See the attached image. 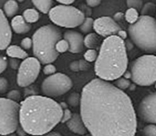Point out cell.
<instances>
[{
	"label": "cell",
	"mask_w": 156,
	"mask_h": 136,
	"mask_svg": "<svg viewBox=\"0 0 156 136\" xmlns=\"http://www.w3.org/2000/svg\"><path fill=\"white\" fill-rule=\"evenodd\" d=\"M41 70V62L35 57H28L20 64L17 75V84L25 88L37 79Z\"/></svg>",
	"instance_id": "obj_10"
},
{
	"label": "cell",
	"mask_w": 156,
	"mask_h": 136,
	"mask_svg": "<svg viewBox=\"0 0 156 136\" xmlns=\"http://www.w3.org/2000/svg\"><path fill=\"white\" fill-rule=\"evenodd\" d=\"M122 76H123V78H126V79L131 78V77H132L131 72H130V71H126L125 72H124L123 75Z\"/></svg>",
	"instance_id": "obj_47"
},
{
	"label": "cell",
	"mask_w": 156,
	"mask_h": 136,
	"mask_svg": "<svg viewBox=\"0 0 156 136\" xmlns=\"http://www.w3.org/2000/svg\"><path fill=\"white\" fill-rule=\"evenodd\" d=\"M94 29L97 34L107 38L111 36L116 35L121 28L113 18L109 16H103L94 21Z\"/></svg>",
	"instance_id": "obj_12"
},
{
	"label": "cell",
	"mask_w": 156,
	"mask_h": 136,
	"mask_svg": "<svg viewBox=\"0 0 156 136\" xmlns=\"http://www.w3.org/2000/svg\"><path fill=\"white\" fill-rule=\"evenodd\" d=\"M129 8H134L136 10H141L143 6V2L141 0H128L126 1Z\"/></svg>",
	"instance_id": "obj_30"
},
{
	"label": "cell",
	"mask_w": 156,
	"mask_h": 136,
	"mask_svg": "<svg viewBox=\"0 0 156 136\" xmlns=\"http://www.w3.org/2000/svg\"><path fill=\"white\" fill-rule=\"evenodd\" d=\"M12 37V28L4 12L0 9V50H6Z\"/></svg>",
	"instance_id": "obj_13"
},
{
	"label": "cell",
	"mask_w": 156,
	"mask_h": 136,
	"mask_svg": "<svg viewBox=\"0 0 156 136\" xmlns=\"http://www.w3.org/2000/svg\"><path fill=\"white\" fill-rule=\"evenodd\" d=\"M55 49L58 53H65L67 50H69V44L67 40H65L64 39H61L57 43Z\"/></svg>",
	"instance_id": "obj_26"
},
{
	"label": "cell",
	"mask_w": 156,
	"mask_h": 136,
	"mask_svg": "<svg viewBox=\"0 0 156 136\" xmlns=\"http://www.w3.org/2000/svg\"><path fill=\"white\" fill-rule=\"evenodd\" d=\"M80 101H81V95H80L78 93H76V92L72 93L67 98V103H68V104L73 107H76L80 105Z\"/></svg>",
	"instance_id": "obj_25"
},
{
	"label": "cell",
	"mask_w": 156,
	"mask_h": 136,
	"mask_svg": "<svg viewBox=\"0 0 156 136\" xmlns=\"http://www.w3.org/2000/svg\"><path fill=\"white\" fill-rule=\"evenodd\" d=\"M144 136H156V125L149 124L146 125L142 130Z\"/></svg>",
	"instance_id": "obj_29"
},
{
	"label": "cell",
	"mask_w": 156,
	"mask_h": 136,
	"mask_svg": "<svg viewBox=\"0 0 156 136\" xmlns=\"http://www.w3.org/2000/svg\"><path fill=\"white\" fill-rule=\"evenodd\" d=\"M73 0H58V2L61 3L63 5H70L73 3Z\"/></svg>",
	"instance_id": "obj_41"
},
{
	"label": "cell",
	"mask_w": 156,
	"mask_h": 136,
	"mask_svg": "<svg viewBox=\"0 0 156 136\" xmlns=\"http://www.w3.org/2000/svg\"><path fill=\"white\" fill-rule=\"evenodd\" d=\"M131 41L143 51L156 52V19L151 16L141 15L137 22L128 28Z\"/></svg>",
	"instance_id": "obj_5"
},
{
	"label": "cell",
	"mask_w": 156,
	"mask_h": 136,
	"mask_svg": "<svg viewBox=\"0 0 156 136\" xmlns=\"http://www.w3.org/2000/svg\"><path fill=\"white\" fill-rule=\"evenodd\" d=\"M73 87L70 77L63 73H56L46 78L41 85V91L46 97L57 98L68 92Z\"/></svg>",
	"instance_id": "obj_9"
},
{
	"label": "cell",
	"mask_w": 156,
	"mask_h": 136,
	"mask_svg": "<svg viewBox=\"0 0 156 136\" xmlns=\"http://www.w3.org/2000/svg\"><path fill=\"white\" fill-rule=\"evenodd\" d=\"M43 72L46 75H52L56 72V67L52 64H48L43 68Z\"/></svg>",
	"instance_id": "obj_32"
},
{
	"label": "cell",
	"mask_w": 156,
	"mask_h": 136,
	"mask_svg": "<svg viewBox=\"0 0 156 136\" xmlns=\"http://www.w3.org/2000/svg\"><path fill=\"white\" fill-rule=\"evenodd\" d=\"M63 115L60 104L46 96L32 95L20 104L19 122L26 134L40 136L50 132Z\"/></svg>",
	"instance_id": "obj_2"
},
{
	"label": "cell",
	"mask_w": 156,
	"mask_h": 136,
	"mask_svg": "<svg viewBox=\"0 0 156 136\" xmlns=\"http://www.w3.org/2000/svg\"><path fill=\"white\" fill-rule=\"evenodd\" d=\"M20 64L21 63L19 62V59H13V58L9 59V65L11 66V68H13V69H17V68H19V66H20Z\"/></svg>",
	"instance_id": "obj_37"
},
{
	"label": "cell",
	"mask_w": 156,
	"mask_h": 136,
	"mask_svg": "<svg viewBox=\"0 0 156 136\" xmlns=\"http://www.w3.org/2000/svg\"><path fill=\"white\" fill-rule=\"evenodd\" d=\"M125 45H126V48H127V50H130L133 47V44L131 42V40H127V41L125 43Z\"/></svg>",
	"instance_id": "obj_44"
},
{
	"label": "cell",
	"mask_w": 156,
	"mask_h": 136,
	"mask_svg": "<svg viewBox=\"0 0 156 136\" xmlns=\"http://www.w3.org/2000/svg\"><path fill=\"white\" fill-rule=\"evenodd\" d=\"M155 12L156 5L152 2H147L142 6V9H141V15H142L151 16V15L154 14Z\"/></svg>",
	"instance_id": "obj_24"
},
{
	"label": "cell",
	"mask_w": 156,
	"mask_h": 136,
	"mask_svg": "<svg viewBox=\"0 0 156 136\" xmlns=\"http://www.w3.org/2000/svg\"><path fill=\"white\" fill-rule=\"evenodd\" d=\"M60 106H61V108L64 109V110L67 109V104H66V102H61V104H60Z\"/></svg>",
	"instance_id": "obj_48"
},
{
	"label": "cell",
	"mask_w": 156,
	"mask_h": 136,
	"mask_svg": "<svg viewBox=\"0 0 156 136\" xmlns=\"http://www.w3.org/2000/svg\"><path fill=\"white\" fill-rule=\"evenodd\" d=\"M87 5L88 6L94 8V7H97L101 4V1L100 0H87Z\"/></svg>",
	"instance_id": "obj_38"
},
{
	"label": "cell",
	"mask_w": 156,
	"mask_h": 136,
	"mask_svg": "<svg viewBox=\"0 0 156 136\" xmlns=\"http://www.w3.org/2000/svg\"><path fill=\"white\" fill-rule=\"evenodd\" d=\"M3 10L6 17L12 18L17 14L19 11V4L15 0H9L4 5Z\"/></svg>",
	"instance_id": "obj_20"
},
{
	"label": "cell",
	"mask_w": 156,
	"mask_h": 136,
	"mask_svg": "<svg viewBox=\"0 0 156 136\" xmlns=\"http://www.w3.org/2000/svg\"><path fill=\"white\" fill-rule=\"evenodd\" d=\"M79 65H80V71H85L89 68L88 62L84 59L79 60Z\"/></svg>",
	"instance_id": "obj_40"
},
{
	"label": "cell",
	"mask_w": 156,
	"mask_h": 136,
	"mask_svg": "<svg viewBox=\"0 0 156 136\" xmlns=\"http://www.w3.org/2000/svg\"><path fill=\"white\" fill-rule=\"evenodd\" d=\"M80 116L91 136H135L137 119L129 97L109 81L93 79L82 90Z\"/></svg>",
	"instance_id": "obj_1"
},
{
	"label": "cell",
	"mask_w": 156,
	"mask_h": 136,
	"mask_svg": "<svg viewBox=\"0 0 156 136\" xmlns=\"http://www.w3.org/2000/svg\"><path fill=\"white\" fill-rule=\"evenodd\" d=\"M7 98L11 101H16L17 102L18 101H19L21 98V93L19 91L17 90H12L11 91H9L7 95Z\"/></svg>",
	"instance_id": "obj_31"
},
{
	"label": "cell",
	"mask_w": 156,
	"mask_h": 136,
	"mask_svg": "<svg viewBox=\"0 0 156 136\" xmlns=\"http://www.w3.org/2000/svg\"><path fill=\"white\" fill-rule=\"evenodd\" d=\"M155 89H156V82H155Z\"/></svg>",
	"instance_id": "obj_51"
},
{
	"label": "cell",
	"mask_w": 156,
	"mask_h": 136,
	"mask_svg": "<svg viewBox=\"0 0 156 136\" xmlns=\"http://www.w3.org/2000/svg\"><path fill=\"white\" fill-rule=\"evenodd\" d=\"M67 125L69 129L73 131L75 134H85L87 131L86 126L83 122L81 116L78 113H74L72 116L71 119L67 122Z\"/></svg>",
	"instance_id": "obj_15"
},
{
	"label": "cell",
	"mask_w": 156,
	"mask_h": 136,
	"mask_svg": "<svg viewBox=\"0 0 156 136\" xmlns=\"http://www.w3.org/2000/svg\"><path fill=\"white\" fill-rule=\"evenodd\" d=\"M8 66V61L5 56H0V75L2 74Z\"/></svg>",
	"instance_id": "obj_36"
},
{
	"label": "cell",
	"mask_w": 156,
	"mask_h": 136,
	"mask_svg": "<svg viewBox=\"0 0 156 136\" xmlns=\"http://www.w3.org/2000/svg\"><path fill=\"white\" fill-rule=\"evenodd\" d=\"M98 56V53L96 50H87L86 53L83 55L84 60L87 62H94L96 61Z\"/></svg>",
	"instance_id": "obj_28"
},
{
	"label": "cell",
	"mask_w": 156,
	"mask_h": 136,
	"mask_svg": "<svg viewBox=\"0 0 156 136\" xmlns=\"http://www.w3.org/2000/svg\"><path fill=\"white\" fill-rule=\"evenodd\" d=\"M11 28L16 34H23L28 33L31 30V26L25 22L22 15H16L12 20Z\"/></svg>",
	"instance_id": "obj_16"
},
{
	"label": "cell",
	"mask_w": 156,
	"mask_h": 136,
	"mask_svg": "<svg viewBox=\"0 0 156 136\" xmlns=\"http://www.w3.org/2000/svg\"><path fill=\"white\" fill-rule=\"evenodd\" d=\"M124 17L128 23H129L130 25H133L139 19V12L134 8H128L124 15Z\"/></svg>",
	"instance_id": "obj_22"
},
{
	"label": "cell",
	"mask_w": 156,
	"mask_h": 136,
	"mask_svg": "<svg viewBox=\"0 0 156 136\" xmlns=\"http://www.w3.org/2000/svg\"><path fill=\"white\" fill-rule=\"evenodd\" d=\"M115 85H116L117 88L122 91V90L127 89V88H129L130 85H131V83H130L129 79L125 78L123 77H121L115 81Z\"/></svg>",
	"instance_id": "obj_27"
},
{
	"label": "cell",
	"mask_w": 156,
	"mask_h": 136,
	"mask_svg": "<svg viewBox=\"0 0 156 136\" xmlns=\"http://www.w3.org/2000/svg\"><path fill=\"white\" fill-rule=\"evenodd\" d=\"M85 136H91V135H88V134H87V135H85Z\"/></svg>",
	"instance_id": "obj_50"
},
{
	"label": "cell",
	"mask_w": 156,
	"mask_h": 136,
	"mask_svg": "<svg viewBox=\"0 0 156 136\" xmlns=\"http://www.w3.org/2000/svg\"><path fill=\"white\" fill-rule=\"evenodd\" d=\"M33 46L32 40L29 37H25L21 42V47L23 50H29Z\"/></svg>",
	"instance_id": "obj_33"
},
{
	"label": "cell",
	"mask_w": 156,
	"mask_h": 136,
	"mask_svg": "<svg viewBox=\"0 0 156 136\" xmlns=\"http://www.w3.org/2000/svg\"><path fill=\"white\" fill-rule=\"evenodd\" d=\"M6 53L10 58L17 59H25L28 55L23 49L17 45H11L6 49Z\"/></svg>",
	"instance_id": "obj_17"
},
{
	"label": "cell",
	"mask_w": 156,
	"mask_h": 136,
	"mask_svg": "<svg viewBox=\"0 0 156 136\" xmlns=\"http://www.w3.org/2000/svg\"><path fill=\"white\" fill-rule=\"evenodd\" d=\"M20 104L8 98H0V134L14 133L19 124Z\"/></svg>",
	"instance_id": "obj_8"
},
{
	"label": "cell",
	"mask_w": 156,
	"mask_h": 136,
	"mask_svg": "<svg viewBox=\"0 0 156 136\" xmlns=\"http://www.w3.org/2000/svg\"><path fill=\"white\" fill-rule=\"evenodd\" d=\"M64 39L69 44V51L73 53H80L83 50V38L80 33L69 30L64 34Z\"/></svg>",
	"instance_id": "obj_14"
},
{
	"label": "cell",
	"mask_w": 156,
	"mask_h": 136,
	"mask_svg": "<svg viewBox=\"0 0 156 136\" xmlns=\"http://www.w3.org/2000/svg\"><path fill=\"white\" fill-rule=\"evenodd\" d=\"M127 66L128 56L125 41L117 35L105 39L94 66L98 78L106 81L117 80L123 75Z\"/></svg>",
	"instance_id": "obj_3"
},
{
	"label": "cell",
	"mask_w": 156,
	"mask_h": 136,
	"mask_svg": "<svg viewBox=\"0 0 156 136\" xmlns=\"http://www.w3.org/2000/svg\"><path fill=\"white\" fill-rule=\"evenodd\" d=\"M70 68L73 71H80V65H79V61H73L70 64Z\"/></svg>",
	"instance_id": "obj_39"
},
{
	"label": "cell",
	"mask_w": 156,
	"mask_h": 136,
	"mask_svg": "<svg viewBox=\"0 0 156 136\" xmlns=\"http://www.w3.org/2000/svg\"><path fill=\"white\" fill-rule=\"evenodd\" d=\"M94 20L90 17L85 18L84 21L80 26V31L84 34H90L92 29L94 28Z\"/></svg>",
	"instance_id": "obj_23"
},
{
	"label": "cell",
	"mask_w": 156,
	"mask_h": 136,
	"mask_svg": "<svg viewBox=\"0 0 156 136\" xmlns=\"http://www.w3.org/2000/svg\"><path fill=\"white\" fill-rule=\"evenodd\" d=\"M83 43L89 50H96L100 47V38L98 34L95 33H90L84 37Z\"/></svg>",
	"instance_id": "obj_18"
},
{
	"label": "cell",
	"mask_w": 156,
	"mask_h": 136,
	"mask_svg": "<svg viewBox=\"0 0 156 136\" xmlns=\"http://www.w3.org/2000/svg\"><path fill=\"white\" fill-rule=\"evenodd\" d=\"M73 114L71 113V111H70L69 109H65V110H63V115L62 118H61V122L62 123H64V122H67L71 119Z\"/></svg>",
	"instance_id": "obj_35"
},
{
	"label": "cell",
	"mask_w": 156,
	"mask_h": 136,
	"mask_svg": "<svg viewBox=\"0 0 156 136\" xmlns=\"http://www.w3.org/2000/svg\"><path fill=\"white\" fill-rule=\"evenodd\" d=\"M40 136H62L60 133L58 132H49L48 134H43V135H40Z\"/></svg>",
	"instance_id": "obj_45"
},
{
	"label": "cell",
	"mask_w": 156,
	"mask_h": 136,
	"mask_svg": "<svg viewBox=\"0 0 156 136\" xmlns=\"http://www.w3.org/2000/svg\"><path fill=\"white\" fill-rule=\"evenodd\" d=\"M17 130H18V131H17V133H18V134H19V135L23 136V135H25V134H26V132H25V131H24L23 128H22V127H21L20 128H19V127H18Z\"/></svg>",
	"instance_id": "obj_46"
},
{
	"label": "cell",
	"mask_w": 156,
	"mask_h": 136,
	"mask_svg": "<svg viewBox=\"0 0 156 136\" xmlns=\"http://www.w3.org/2000/svg\"><path fill=\"white\" fill-rule=\"evenodd\" d=\"M22 17L24 18L27 23L31 25V24L35 23L38 21L39 13L34 8H27L24 11Z\"/></svg>",
	"instance_id": "obj_21"
},
{
	"label": "cell",
	"mask_w": 156,
	"mask_h": 136,
	"mask_svg": "<svg viewBox=\"0 0 156 136\" xmlns=\"http://www.w3.org/2000/svg\"><path fill=\"white\" fill-rule=\"evenodd\" d=\"M9 88V82L6 78L0 77V94H4L7 91Z\"/></svg>",
	"instance_id": "obj_34"
},
{
	"label": "cell",
	"mask_w": 156,
	"mask_h": 136,
	"mask_svg": "<svg viewBox=\"0 0 156 136\" xmlns=\"http://www.w3.org/2000/svg\"><path fill=\"white\" fill-rule=\"evenodd\" d=\"M32 3L37 10L44 13L48 14L50 12L53 5V1L51 0H33Z\"/></svg>",
	"instance_id": "obj_19"
},
{
	"label": "cell",
	"mask_w": 156,
	"mask_h": 136,
	"mask_svg": "<svg viewBox=\"0 0 156 136\" xmlns=\"http://www.w3.org/2000/svg\"><path fill=\"white\" fill-rule=\"evenodd\" d=\"M117 36H118V37H120L121 39H122V40H125V39H126V37H127V33L125 31H123V30H122L121 29L120 31H119V32H118V34H117Z\"/></svg>",
	"instance_id": "obj_42"
},
{
	"label": "cell",
	"mask_w": 156,
	"mask_h": 136,
	"mask_svg": "<svg viewBox=\"0 0 156 136\" xmlns=\"http://www.w3.org/2000/svg\"><path fill=\"white\" fill-rule=\"evenodd\" d=\"M48 14L55 25L66 28L80 26L85 19L84 13L72 5H57L51 9Z\"/></svg>",
	"instance_id": "obj_7"
},
{
	"label": "cell",
	"mask_w": 156,
	"mask_h": 136,
	"mask_svg": "<svg viewBox=\"0 0 156 136\" xmlns=\"http://www.w3.org/2000/svg\"><path fill=\"white\" fill-rule=\"evenodd\" d=\"M132 80L139 86H150L156 82V56L144 55L131 63Z\"/></svg>",
	"instance_id": "obj_6"
},
{
	"label": "cell",
	"mask_w": 156,
	"mask_h": 136,
	"mask_svg": "<svg viewBox=\"0 0 156 136\" xmlns=\"http://www.w3.org/2000/svg\"><path fill=\"white\" fill-rule=\"evenodd\" d=\"M138 112L144 122L156 125V92L147 95L142 100Z\"/></svg>",
	"instance_id": "obj_11"
},
{
	"label": "cell",
	"mask_w": 156,
	"mask_h": 136,
	"mask_svg": "<svg viewBox=\"0 0 156 136\" xmlns=\"http://www.w3.org/2000/svg\"><path fill=\"white\" fill-rule=\"evenodd\" d=\"M61 32L56 26L44 25L39 28L32 37L33 54L42 64H51L58 57L59 53L55 47L61 40Z\"/></svg>",
	"instance_id": "obj_4"
},
{
	"label": "cell",
	"mask_w": 156,
	"mask_h": 136,
	"mask_svg": "<svg viewBox=\"0 0 156 136\" xmlns=\"http://www.w3.org/2000/svg\"><path fill=\"white\" fill-rule=\"evenodd\" d=\"M123 17L124 15L122 13L117 12L116 14L114 15V20H115V22H118V21H120Z\"/></svg>",
	"instance_id": "obj_43"
},
{
	"label": "cell",
	"mask_w": 156,
	"mask_h": 136,
	"mask_svg": "<svg viewBox=\"0 0 156 136\" xmlns=\"http://www.w3.org/2000/svg\"><path fill=\"white\" fill-rule=\"evenodd\" d=\"M5 136H17V135H16V134H15V133H12V134H6V135H5Z\"/></svg>",
	"instance_id": "obj_49"
}]
</instances>
